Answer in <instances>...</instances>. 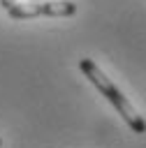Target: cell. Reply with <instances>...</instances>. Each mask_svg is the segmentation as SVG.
<instances>
[{
  "label": "cell",
  "instance_id": "obj_1",
  "mask_svg": "<svg viewBox=\"0 0 146 148\" xmlns=\"http://www.w3.org/2000/svg\"><path fill=\"white\" fill-rule=\"evenodd\" d=\"M79 69H81L83 76L97 88V92L104 95V99H109V104L121 113V118L127 123V127H130L134 134H144V132H146V120L134 111V106L130 104V99L116 88V83H114L90 58H81V60H79Z\"/></svg>",
  "mask_w": 146,
  "mask_h": 148
},
{
  "label": "cell",
  "instance_id": "obj_2",
  "mask_svg": "<svg viewBox=\"0 0 146 148\" xmlns=\"http://www.w3.org/2000/svg\"><path fill=\"white\" fill-rule=\"evenodd\" d=\"M37 16H74L76 2L72 0H53V2H35Z\"/></svg>",
  "mask_w": 146,
  "mask_h": 148
},
{
  "label": "cell",
  "instance_id": "obj_3",
  "mask_svg": "<svg viewBox=\"0 0 146 148\" xmlns=\"http://www.w3.org/2000/svg\"><path fill=\"white\" fill-rule=\"evenodd\" d=\"M12 5H16V0H0V7H5V9H9Z\"/></svg>",
  "mask_w": 146,
  "mask_h": 148
},
{
  "label": "cell",
  "instance_id": "obj_4",
  "mask_svg": "<svg viewBox=\"0 0 146 148\" xmlns=\"http://www.w3.org/2000/svg\"><path fill=\"white\" fill-rule=\"evenodd\" d=\"M30 2H39V0H30Z\"/></svg>",
  "mask_w": 146,
  "mask_h": 148
},
{
  "label": "cell",
  "instance_id": "obj_5",
  "mask_svg": "<svg viewBox=\"0 0 146 148\" xmlns=\"http://www.w3.org/2000/svg\"><path fill=\"white\" fill-rule=\"evenodd\" d=\"M0 148H2V139H0Z\"/></svg>",
  "mask_w": 146,
  "mask_h": 148
}]
</instances>
